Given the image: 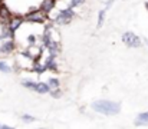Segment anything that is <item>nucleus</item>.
<instances>
[{
  "label": "nucleus",
  "instance_id": "obj_1",
  "mask_svg": "<svg viewBox=\"0 0 148 129\" xmlns=\"http://www.w3.org/2000/svg\"><path fill=\"white\" fill-rule=\"evenodd\" d=\"M92 109L98 113H102V115H116L121 111V105L116 103V102L99 99V100H95L92 103Z\"/></svg>",
  "mask_w": 148,
  "mask_h": 129
},
{
  "label": "nucleus",
  "instance_id": "obj_2",
  "mask_svg": "<svg viewBox=\"0 0 148 129\" xmlns=\"http://www.w3.org/2000/svg\"><path fill=\"white\" fill-rule=\"evenodd\" d=\"M73 16H75V13H73L72 7L69 6L68 9H63V10H60V12L58 13V16L55 17V23H56V25H68V23L72 20Z\"/></svg>",
  "mask_w": 148,
  "mask_h": 129
},
{
  "label": "nucleus",
  "instance_id": "obj_3",
  "mask_svg": "<svg viewBox=\"0 0 148 129\" xmlns=\"http://www.w3.org/2000/svg\"><path fill=\"white\" fill-rule=\"evenodd\" d=\"M25 20L30 23H43L46 20V13H43L42 10H33L25 16Z\"/></svg>",
  "mask_w": 148,
  "mask_h": 129
},
{
  "label": "nucleus",
  "instance_id": "obj_4",
  "mask_svg": "<svg viewBox=\"0 0 148 129\" xmlns=\"http://www.w3.org/2000/svg\"><path fill=\"white\" fill-rule=\"evenodd\" d=\"M122 42L125 43L128 47H140L141 46V40L137 35H134L132 32H125L122 35Z\"/></svg>",
  "mask_w": 148,
  "mask_h": 129
},
{
  "label": "nucleus",
  "instance_id": "obj_5",
  "mask_svg": "<svg viewBox=\"0 0 148 129\" xmlns=\"http://www.w3.org/2000/svg\"><path fill=\"white\" fill-rule=\"evenodd\" d=\"M25 22V17H22V16H14V17H10V20H9V30H10V33H12V36L14 35V32L20 27V25Z\"/></svg>",
  "mask_w": 148,
  "mask_h": 129
},
{
  "label": "nucleus",
  "instance_id": "obj_6",
  "mask_svg": "<svg viewBox=\"0 0 148 129\" xmlns=\"http://www.w3.org/2000/svg\"><path fill=\"white\" fill-rule=\"evenodd\" d=\"M55 4H56V0H43L42 4H40V10L46 14H49L50 12L55 9Z\"/></svg>",
  "mask_w": 148,
  "mask_h": 129
},
{
  "label": "nucleus",
  "instance_id": "obj_7",
  "mask_svg": "<svg viewBox=\"0 0 148 129\" xmlns=\"http://www.w3.org/2000/svg\"><path fill=\"white\" fill-rule=\"evenodd\" d=\"M13 50H14V42L13 40H7L0 46V53H3V55H9Z\"/></svg>",
  "mask_w": 148,
  "mask_h": 129
},
{
  "label": "nucleus",
  "instance_id": "obj_8",
  "mask_svg": "<svg viewBox=\"0 0 148 129\" xmlns=\"http://www.w3.org/2000/svg\"><path fill=\"white\" fill-rule=\"evenodd\" d=\"M10 17H12V14H10V10L6 7V4H0V20H3V22H7V20H10Z\"/></svg>",
  "mask_w": 148,
  "mask_h": 129
},
{
  "label": "nucleus",
  "instance_id": "obj_9",
  "mask_svg": "<svg viewBox=\"0 0 148 129\" xmlns=\"http://www.w3.org/2000/svg\"><path fill=\"white\" fill-rule=\"evenodd\" d=\"M33 90H36L38 93H48V92H50L52 89H50V86L48 85V83H45V82H39V83L35 85Z\"/></svg>",
  "mask_w": 148,
  "mask_h": 129
},
{
  "label": "nucleus",
  "instance_id": "obj_10",
  "mask_svg": "<svg viewBox=\"0 0 148 129\" xmlns=\"http://www.w3.org/2000/svg\"><path fill=\"white\" fill-rule=\"evenodd\" d=\"M147 124H148V112L140 113V115H138V118H137L135 125H147Z\"/></svg>",
  "mask_w": 148,
  "mask_h": 129
},
{
  "label": "nucleus",
  "instance_id": "obj_11",
  "mask_svg": "<svg viewBox=\"0 0 148 129\" xmlns=\"http://www.w3.org/2000/svg\"><path fill=\"white\" fill-rule=\"evenodd\" d=\"M45 66L46 69H50V70H56V63H55V56H50L48 57V60L45 62Z\"/></svg>",
  "mask_w": 148,
  "mask_h": 129
},
{
  "label": "nucleus",
  "instance_id": "obj_12",
  "mask_svg": "<svg viewBox=\"0 0 148 129\" xmlns=\"http://www.w3.org/2000/svg\"><path fill=\"white\" fill-rule=\"evenodd\" d=\"M48 85L50 86V89H58L59 87V81L56 78H49L48 79Z\"/></svg>",
  "mask_w": 148,
  "mask_h": 129
},
{
  "label": "nucleus",
  "instance_id": "obj_13",
  "mask_svg": "<svg viewBox=\"0 0 148 129\" xmlns=\"http://www.w3.org/2000/svg\"><path fill=\"white\" fill-rule=\"evenodd\" d=\"M0 72H3V73H10V72H12V68L7 66L6 62L0 60Z\"/></svg>",
  "mask_w": 148,
  "mask_h": 129
},
{
  "label": "nucleus",
  "instance_id": "obj_14",
  "mask_svg": "<svg viewBox=\"0 0 148 129\" xmlns=\"http://www.w3.org/2000/svg\"><path fill=\"white\" fill-rule=\"evenodd\" d=\"M105 12L106 10H101L99 12V14H98V29L103 25V19H105Z\"/></svg>",
  "mask_w": 148,
  "mask_h": 129
},
{
  "label": "nucleus",
  "instance_id": "obj_15",
  "mask_svg": "<svg viewBox=\"0 0 148 129\" xmlns=\"http://www.w3.org/2000/svg\"><path fill=\"white\" fill-rule=\"evenodd\" d=\"M22 85L25 86V87H27V89H33L36 83H35V82H32V81H23V82H22Z\"/></svg>",
  "mask_w": 148,
  "mask_h": 129
},
{
  "label": "nucleus",
  "instance_id": "obj_16",
  "mask_svg": "<svg viewBox=\"0 0 148 129\" xmlns=\"http://www.w3.org/2000/svg\"><path fill=\"white\" fill-rule=\"evenodd\" d=\"M85 0H71V7H76V6H79V4H82Z\"/></svg>",
  "mask_w": 148,
  "mask_h": 129
},
{
  "label": "nucleus",
  "instance_id": "obj_17",
  "mask_svg": "<svg viewBox=\"0 0 148 129\" xmlns=\"http://www.w3.org/2000/svg\"><path fill=\"white\" fill-rule=\"evenodd\" d=\"M23 121L25 122H32V121H35V118L30 116V115H23Z\"/></svg>",
  "mask_w": 148,
  "mask_h": 129
},
{
  "label": "nucleus",
  "instance_id": "obj_18",
  "mask_svg": "<svg viewBox=\"0 0 148 129\" xmlns=\"http://www.w3.org/2000/svg\"><path fill=\"white\" fill-rule=\"evenodd\" d=\"M27 40H29V43H30V44H35V43H36V38H35L33 35H30V36L27 38Z\"/></svg>",
  "mask_w": 148,
  "mask_h": 129
},
{
  "label": "nucleus",
  "instance_id": "obj_19",
  "mask_svg": "<svg viewBox=\"0 0 148 129\" xmlns=\"http://www.w3.org/2000/svg\"><path fill=\"white\" fill-rule=\"evenodd\" d=\"M59 89V87H58ZM58 89H55V92H52V95L55 96V98H58V96H60V90H58Z\"/></svg>",
  "mask_w": 148,
  "mask_h": 129
},
{
  "label": "nucleus",
  "instance_id": "obj_20",
  "mask_svg": "<svg viewBox=\"0 0 148 129\" xmlns=\"http://www.w3.org/2000/svg\"><path fill=\"white\" fill-rule=\"evenodd\" d=\"M0 128L1 129H9V126H6V125H0Z\"/></svg>",
  "mask_w": 148,
  "mask_h": 129
},
{
  "label": "nucleus",
  "instance_id": "obj_21",
  "mask_svg": "<svg viewBox=\"0 0 148 129\" xmlns=\"http://www.w3.org/2000/svg\"><path fill=\"white\" fill-rule=\"evenodd\" d=\"M145 7H147V10H148V1H147V3H145Z\"/></svg>",
  "mask_w": 148,
  "mask_h": 129
}]
</instances>
